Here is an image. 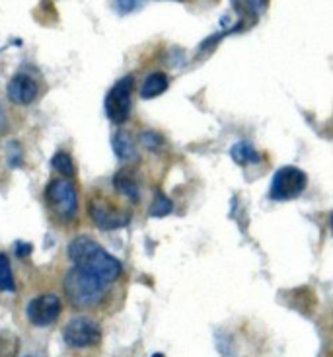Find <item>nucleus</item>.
Masks as SVG:
<instances>
[{"label":"nucleus","mask_w":333,"mask_h":357,"mask_svg":"<svg viewBox=\"0 0 333 357\" xmlns=\"http://www.w3.org/2000/svg\"><path fill=\"white\" fill-rule=\"evenodd\" d=\"M68 258L72 260L75 268L92 273L98 280L104 283H114L121 278L123 266L121 261L114 258L109 252L105 250L102 244H98L90 236H77L68 244Z\"/></svg>","instance_id":"f257e3e1"},{"label":"nucleus","mask_w":333,"mask_h":357,"mask_svg":"<svg viewBox=\"0 0 333 357\" xmlns=\"http://www.w3.org/2000/svg\"><path fill=\"white\" fill-rule=\"evenodd\" d=\"M107 283L98 280L92 273L72 268L65 275L63 281V289H65V297L70 303V307L78 310H88L98 307L107 295Z\"/></svg>","instance_id":"f03ea898"},{"label":"nucleus","mask_w":333,"mask_h":357,"mask_svg":"<svg viewBox=\"0 0 333 357\" xmlns=\"http://www.w3.org/2000/svg\"><path fill=\"white\" fill-rule=\"evenodd\" d=\"M306 185H308V178L300 168L283 166L271 178L269 197L275 202H291V199H296L304 193Z\"/></svg>","instance_id":"7ed1b4c3"},{"label":"nucleus","mask_w":333,"mask_h":357,"mask_svg":"<svg viewBox=\"0 0 333 357\" xmlns=\"http://www.w3.org/2000/svg\"><path fill=\"white\" fill-rule=\"evenodd\" d=\"M45 199L49 207L57 213L63 221H70L77 217L78 211V193L75 183L67 178H57L53 182H49L45 190Z\"/></svg>","instance_id":"20e7f679"},{"label":"nucleus","mask_w":333,"mask_h":357,"mask_svg":"<svg viewBox=\"0 0 333 357\" xmlns=\"http://www.w3.org/2000/svg\"><path fill=\"white\" fill-rule=\"evenodd\" d=\"M134 78L129 77L121 78L115 82V86L109 90V94L105 98V114L109 117V121L115 126H123L125 121L131 116V94H133Z\"/></svg>","instance_id":"39448f33"},{"label":"nucleus","mask_w":333,"mask_h":357,"mask_svg":"<svg viewBox=\"0 0 333 357\" xmlns=\"http://www.w3.org/2000/svg\"><path fill=\"white\" fill-rule=\"evenodd\" d=\"M88 213H90L92 221L95 222V227L102 229V231H117V229L127 227L129 221H131V211L117 209L115 205L107 203L102 197L90 199Z\"/></svg>","instance_id":"423d86ee"},{"label":"nucleus","mask_w":333,"mask_h":357,"mask_svg":"<svg viewBox=\"0 0 333 357\" xmlns=\"http://www.w3.org/2000/svg\"><path fill=\"white\" fill-rule=\"evenodd\" d=\"M63 340L68 348H90V346H98L102 340V328L95 324L94 320L84 319V317H77L68 322L63 332Z\"/></svg>","instance_id":"0eeeda50"},{"label":"nucleus","mask_w":333,"mask_h":357,"mask_svg":"<svg viewBox=\"0 0 333 357\" xmlns=\"http://www.w3.org/2000/svg\"><path fill=\"white\" fill-rule=\"evenodd\" d=\"M61 310H63V303L57 295H39L28 303L26 317L33 326L45 328V326H51L57 322Z\"/></svg>","instance_id":"6e6552de"},{"label":"nucleus","mask_w":333,"mask_h":357,"mask_svg":"<svg viewBox=\"0 0 333 357\" xmlns=\"http://www.w3.org/2000/svg\"><path fill=\"white\" fill-rule=\"evenodd\" d=\"M39 94V84L36 78H31L26 73H20L8 82V98L12 104L28 106Z\"/></svg>","instance_id":"1a4fd4ad"},{"label":"nucleus","mask_w":333,"mask_h":357,"mask_svg":"<svg viewBox=\"0 0 333 357\" xmlns=\"http://www.w3.org/2000/svg\"><path fill=\"white\" fill-rule=\"evenodd\" d=\"M114 188L117 192L125 195L129 202L137 203L139 202V197H141V192H139V182L134 180V176L131 170H121V172H117L114 178Z\"/></svg>","instance_id":"9d476101"},{"label":"nucleus","mask_w":333,"mask_h":357,"mask_svg":"<svg viewBox=\"0 0 333 357\" xmlns=\"http://www.w3.org/2000/svg\"><path fill=\"white\" fill-rule=\"evenodd\" d=\"M170 86V80L164 73H153L144 78L143 86H141V98L144 100H153V98L160 96Z\"/></svg>","instance_id":"9b49d317"},{"label":"nucleus","mask_w":333,"mask_h":357,"mask_svg":"<svg viewBox=\"0 0 333 357\" xmlns=\"http://www.w3.org/2000/svg\"><path fill=\"white\" fill-rule=\"evenodd\" d=\"M230 156H232V160L240 166H248V165H257L259 162V158L261 155L257 153L256 149L251 143L248 141H240L236 145L230 149Z\"/></svg>","instance_id":"f8f14e48"},{"label":"nucleus","mask_w":333,"mask_h":357,"mask_svg":"<svg viewBox=\"0 0 333 357\" xmlns=\"http://www.w3.org/2000/svg\"><path fill=\"white\" fill-rule=\"evenodd\" d=\"M240 18L257 20L269 6V0H230Z\"/></svg>","instance_id":"ddd939ff"},{"label":"nucleus","mask_w":333,"mask_h":357,"mask_svg":"<svg viewBox=\"0 0 333 357\" xmlns=\"http://www.w3.org/2000/svg\"><path fill=\"white\" fill-rule=\"evenodd\" d=\"M114 151L121 160H133L137 158V149L133 145V139L129 133H117L114 137Z\"/></svg>","instance_id":"4468645a"},{"label":"nucleus","mask_w":333,"mask_h":357,"mask_svg":"<svg viewBox=\"0 0 333 357\" xmlns=\"http://www.w3.org/2000/svg\"><path fill=\"white\" fill-rule=\"evenodd\" d=\"M51 166L55 168V172L65 176V178H72V176L77 174L75 162H72V158L67 153H57V155L53 156V160H51Z\"/></svg>","instance_id":"2eb2a0df"},{"label":"nucleus","mask_w":333,"mask_h":357,"mask_svg":"<svg viewBox=\"0 0 333 357\" xmlns=\"http://www.w3.org/2000/svg\"><path fill=\"white\" fill-rule=\"evenodd\" d=\"M0 291L12 293L16 291V283H14V275H12V268H10V260L6 254H0Z\"/></svg>","instance_id":"dca6fc26"},{"label":"nucleus","mask_w":333,"mask_h":357,"mask_svg":"<svg viewBox=\"0 0 333 357\" xmlns=\"http://www.w3.org/2000/svg\"><path fill=\"white\" fill-rule=\"evenodd\" d=\"M171 209H173L171 199H168L164 193H156V199L150 207V217H166V215H170Z\"/></svg>","instance_id":"f3484780"},{"label":"nucleus","mask_w":333,"mask_h":357,"mask_svg":"<svg viewBox=\"0 0 333 357\" xmlns=\"http://www.w3.org/2000/svg\"><path fill=\"white\" fill-rule=\"evenodd\" d=\"M141 143L146 149H150V151H158L162 146V137L156 135L154 131H144L143 135H141Z\"/></svg>","instance_id":"a211bd4d"},{"label":"nucleus","mask_w":333,"mask_h":357,"mask_svg":"<svg viewBox=\"0 0 333 357\" xmlns=\"http://www.w3.org/2000/svg\"><path fill=\"white\" fill-rule=\"evenodd\" d=\"M22 149H20L18 143H10L8 146V158H10V165L12 166H20L22 165Z\"/></svg>","instance_id":"6ab92c4d"},{"label":"nucleus","mask_w":333,"mask_h":357,"mask_svg":"<svg viewBox=\"0 0 333 357\" xmlns=\"http://www.w3.org/2000/svg\"><path fill=\"white\" fill-rule=\"evenodd\" d=\"M115 4H117L119 12L123 14V12H131L137 6V0H115Z\"/></svg>","instance_id":"aec40b11"},{"label":"nucleus","mask_w":333,"mask_h":357,"mask_svg":"<svg viewBox=\"0 0 333 357\" xmlns=\"http://www.w3.org/2000/svg\"><path fill=\"white\" fill-rule=\"evenodd\" d=\"M8 127H10L8 116H6V112H4L2 106H0V135H4V133L8 131Z\"/></svg>","instance_id":"412c9836"},{"label":"nucleus","mask_w":333,"mask_h":357,"mask_svg":"<svg viewBox=\"0 0 333 357\" xmlns=\"http://www.w3.org/2000/svg\"><path fill=\"white\" fill-rule=\"evenodd\" d=\"M16 254H18L20 258L31 254V244H28V242H18V244H16Z\"/></svg>","instance_id":"4be33fe9"},{"label":"nucleus","mask_w":333,"mask_h":357,"mask_svg":"<svg viewBox=\"0 0 333 357\" xmlns=\"http://www.w3.org/2000/svg\"><path fill=\"white\" fill-rule=\"evenodd\" d=\"M330 227H332V234H333V213H332V219H330Z\"/></svg>","instance_id":"5701e85b"},{"label":"nucleus","mask_w":333,"mask_h":357,"mask_svg":"<svg viewBox=\"0 0 333 357\" xmlns=\"http://www.w3.org/2000/svg\"><path fill=\"white\" fill-rule=\"evenodd\" d=\"M153 357H164V356H162V354H158V356H153Z\"/></svg>","instance_id":"b1692460"}]
</instances>
